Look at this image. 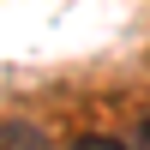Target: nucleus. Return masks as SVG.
I'll use <instances>...</instances> for the list:
<instances>
[{
    "label": "nucleus",
    "mask_w": 150,
    "mask_h": 150,
    "mask_svg": "<svg viewBox=\"0 0 150 150\" xmlns=\"http://www.w3.org/2000/svg\"><path fill=\"white\" fill-rule=\"evenodd\" d=\"M0 150H48V138L30 120H6V126H0Z\"/></svg>",
    "instance_id": "f257e3e1"
},
{
    "label": "nucleus",
    "mask_w": 150,
    "mask_h": 150,
    "mask_svg": "<svg viewBox=\"0 0 150 150\" xmlns=\"http://www.w3.org/2000/svg\"><path fill=\"white\" fill-rule=\"evenodd\" d=\"M66 150H132V144H120V138H108V132H84V138H72Z\"/></svg>",
    "instance_id": "f03ea898"
},
{
    "label": "nucleus",
    "mask_w": 150,
    "mask_h": 150,
    "mask_svg": "<svg viewBox=\"0 0 150 150\" xmlns=\"http://www.w3.org/2000/svg\"><path fill=\"white\" fill-rule=\"evenodd\" d=\"M138 150H150V120H138Z\"/></svg>",
    "instance_id": "7ed1b4c3"
}]
</instances>
